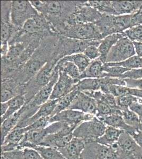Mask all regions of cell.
Wrapping results in <instances>:
<instances>
[{
	"mask_svg": "<svg viewBox=\"0 0 142 159\" xmlns=\"http://www.w3.org/2000/svg\"><path fill=\"white\" fill-rule=\"evenodd\" d=\"M58 36L44 38L30 58L18 69L13 79L25 84L51 60L55 59Z\"/></svg>",
	"mask_w": 142,
	"mask_h": 159,
	"instance_id": "cell-1",
	"label": "cell"
},
{
	"mask_svg": "<svg viewBox=\"0 0 142 159\" xmlns=\"http://www.w3.org/2000/svg\"><path fill=\"white\" fill-rule=\"evenodd\" d=\"M33 7L50 22L61 34L67 20L76 11L80 1H31Z\"/></svg>",
	"mask_w": 142,
	"mask_h": 159,
	"instance_id": "cell-2",
	"label": "cell"
},
{
	"mask_svg": "<svg viewBox=\"0 0 142 159\" xmlns=\"http://www.w3.org/2000/svg\"><path fill=\"white\" fill-rule=\"evenodd\" d=\"M58 61L55 59L48 61L29 81L25 84V103L29 102L39 91L50 82L52 78L53 70Z\"/></svg>",
	"mask_w": 142,
	"mask_h": 159,
	"instance_id": "cell-3",
	"label": "cell"
},
{
	"mask_svg": "<svg viewBox=\"0 0 142 159\" xmlns=\"http://www.w3.org/2000/svg\"><path fill=\"white\" fill-rule=\"evenodd\" d=\"M101 40H81L67 38L59 34L55 51V58L59 61L61 58L71 55L83 53L86 47L92 45L99 46Z\"/></svg>",
	"mask_w": 142,
	"mask_h": 159,
	"instance_id": "cell-4",
	"label": "cell"
},
{
	"mask_svg": "<svg viewBox=\"0 0 142 159\" xmlns=\"http://www.w3.org/2000/svg\"><path fill=\"white\" fill-rule=\"evenodd\" d=\"M60 35L81 40H101L103 39L97 26L94 23L67 25Z\"/></svg>",
	"mask_w": 142,
	"mask_h": 159,
	"instance_id": "cell-5",
	"label": "cell"
},
{
	"mask_svg": "<svg viewBox=\"0 0 142 159\" xmlns=\"http://www.w3.org/2000/svg\"><path fill=\"white\" fill-rule=\"evenodd\" d=\"M63 126L61 122H55L44 129L28 131L19 144L18 150H23L25 148H33L36 146H39L46 136L59 132Z\"/></svg>",
	"mask_w": 142,
	"mask_h": 159,
	"instance_id": "cell-6",
	"label": "cell"
},
{
	"mask_svg": "<svg viewBox=\"0 0 142 159\" xmlns=\"http://www.w3.org/2000/svg\"><path fill=\"white\" fill-rule=\"evenodd\" d=\"M107 127L103 121L95 116L91 120L84 121L78 125L74 129L73 136L85 142L96 141L103 135Z\"/></svg>",
	"mask_w": 142,
	"mask_h": 159,
	"instance_id": "cell-7",
	"label": "cell"
},
{
	"mask_svg": "<svg viewBox=\"0 0 142 159\" xmlns=\"http://www.w3.org/2000/svg\"><path fill=\"white\" fill-rule=\"evenodd\" d=\"M39 13L29 1H12L11 21L16 27L21 28L27 20Z\"/></svg>",
	"mask_w": 142,
	"mask_h": 159,
	"instance_id": "cell-8",
	"label": "cell"
},
{
	"mask_svg": "<svg viewBox=\"0 0 142 159\" xmlns=\"http://www.w3.org/2000/svg\"><path fill=\"white\" fill-rule=\"evenodd\" d=\"M103 15L94 7L89 6L87 1H80L76 11L67 20L65 27L67 25L76 24H94Z\"/></svg>",
	"mask_w": 142,
	"mask_h": 159,
	"instance_id": "cell-9",
	"label": "cell"
},
{
	"mask_svg": "<svg viewBox=\"0 0 142 159\" xmlns=\"http://www.w3.org/2000/svg\"><path fill=\"white\" fill-rule=\"evenodd\" d=\"M133 43L127 37L121 38L117 42L108 54L106 63H118L135 56Z\"/></svg>",
	"mask_w": 142,
	"mask_h": 159,
	"instance_id": "cell-10",
	"label": "cell"
},
{
	"mask_svg": "<svg viewBox=\"0 0 142 159\" xmlns=\"http://www.w3.org/2000/svg\"><path fill=\"white\" fill-rule=\"evenodd\" d=\"M76 127L68 124L59 132L46 136L39 146L56 149L65 148L74 138L73 132Z\"/></svg>",
	"mask_w": 142,
	"mask_h": 159,
	"instance_id": "cell-11",
	"label": "cell"
},
{
	"mask_svg": "<svg viewBox=\"0 0 142 159\" xmlns=\"http://www.w3.org/2000/svg\"><path fill=\"white\" fill-rule=\"evenodd\" d=\"M81 157L82 159H117L112 148L101 144L96 141H86Z\"/></svg>",
	"mask_w": 142,
	"mask_h": 159,
	"instance_id": "cell-12",
	"label": "cell"
},
{
	"mask_svg": "<svg viewBox=\"0 0 142 159\" xmlns=\"http://www.w3.org/2000/svg\"><path fill=\"white\" fill-rule=\"evenodd\" d=\"M58 77L59 70L56 65L53 70L52 78L50 80V82L40 89L29 102L25 103L26 107L28 109H34L38 110L42 105L48 101L52 93L54 85L56 82L57 81Z\"/></svg>",
	"mask_w": 142,
	"mask_h": 159,
	"instance_id": "cell-13",
	"label": "cell"
},
{
	"mask_svg": "<svg viewBox=\"0 0 142 159\" xmlns=\"http://www.w3.org/2000/svg\"><path fill=\"white\" fill-rule=\"evenodd\" d=\"M95 116L91 114H85L79 110L67 109L50 117L49 123L50 124L54 122L63 121L72 126L77 127L84 121L91 120Z\"/></svg>",
	"mask_w": 142,
	"mask_h": 159,
	"instance_id": "cell-14",
	"label": "cell"
},
{
	"mask_svg": "<svg viewBox=\"0 0 142 159\" xmlns=\"http://www.w3.org/2000/svg\"><path fill=\"white\" fill-rule=\"evenodd\" d=\"M79 80L73 79L59 70V77L53 90L49 100L58 99L71 92Z\"/></svg>",
	"mask_w": 142,
	"mask_h": 159,
	"instance_id": "cell-15",
	"label": "cell"
},
{
	"mask_svg": "<svg viewBox=\"0 0 142 159\" xmlns=\"http://www.w3.org/2000/svg\"><path fill=\"white\" fill-rule=\"evenodd\" d=\"M25 84L11 78L1 79V102H6L16 96L25 94Z\"/></svg>",
	"mask_w": 142,
	"mask_h": 159,
	"instance_id": "cell-16",
	"label": "cell"
},
{
	"mask_svg": "<svg viewBox=\"0 0 142 159\" xmlns=\"http://www.w3.org/2000/svg\"><path fill=\"white\" fill-rule=\"evenodd\" d=\"M68 109L79 110L95 116L97 114V104L95 99L81 91L78 92Z\"/></svg>",
	"mask_w": 142,
	"mask_h": 159,
	"instance_id": "cell-17",
	"label": "cell"
},
{
	"mask_svg": "<svg viewBox=\"0 0 142 159\" xmlns=\"http://www.w3.org/2000/svg\"><path fill=\"white\" fill-rule=\"evenodd\" d=\"M58 99L49 100L46 103L42 105L37 111L29 119L18 124L15 129H21L28 126L38 119L46 117H51L56 108Z\"/></svg>",
	"mask_w": 142,
	"mask_h": 159,
	"instance_id": "cell-18",
	"label": "cell"
},
{
	"mask_svg": "<svg viewBox=\"0 0 142 159\" xmlns=\"http://www.w3.org/2000/svg\"><path fill=\"white\" fill-rule=\"evenodd\" d=\"M85 142L83 139L74 137L66 147L57 150L66 159H82Z\"/></svg>",
	"mask_w": 142,
	"mask_h": 159,
	"instance_id": "cell-19",
	"label": "cell"
},
{
	"mask_svg": "<svg viewBox=\"0 0 142 159\" xmlns=\"http://www.w3.org/2000/svg\"><path fill=\"white\" fill-rule=\"evenodd\" d=\"M112 5L117 16L131 15L140 10L142 1H112Z\"/></svg>",
	"mask_w": 142,
	"mask_h": 159,
	"instance_id": "cell-20",
	"label": "cell"
},
{
	"mask_svg": "<svg viewBox=\"0 0 142 159\" xmlns=\"http://www.w3.org/2000/svg\"><path fill=\"white\" fill-rule=\"evenodd\" d=\"M112 16H113L103 15L102 17L94 23L98 28L103 38L111 34H121L114 23Z\"/></svg>",
	"mask_w": 142,
	"mask_h": 159,
	"instance_id": "cell-21",
	"label": "cell"
},
{
	"mask_svg": "<svg viewBox=\"0 0 142 159\" xmlns=\"http://www.w3.org/2000/svg\"><path fill=\"white\" fill-rule=\"evenodd\" d=\"M98 118L103 121L107 126L119 129L127 132L128 133H130L134 129H135L127 125L123 119L122 115L119 114H112Z\"/></svg>",
	"mask_w": 142,
	"mask_h": 159,
	"instance_id": "cell-22",
	"label": "cell"
},
{
	"mask_svg": "<svg viewBox=\"0 0 142 159\" xmlns=\"http://www.w3.org/2000/svg\"><path fill=\"white\" fill-rule=\"evenodd\" d=\"M125 36L124 34H116L106 37L101 40L99 46V49L101 55L100 59L103 63H106L107 57L112 47L117 43L119 40Z\"/></svg>",
	"mask_w": 142,
	"mask_h": 159,
	"instance_id": "cell-23",
	"label": "cell"
},
{
	"mask_svg": "<svg viewBox=\"0 0 142 159\" xmlns=\"http://www.w3.org/2000/svg\"><path fill=\"white\" fill-rule=\"evenodd\" d=\"M25 110V108L23 107L18 111L13 114L12 116L6 119L1 125V143L3 142L7 135L15 129L20 120L22 115Z\"/></svg>",
	"mask_w": 142,
	"mask_h": 159,
	"instance_id": "cell-24",
	"label": "cell"
},
{
	"mask_svg": "<svg viewBox=\"0 0 142 159\" xmlns=\"http://www.w3.org/2000/svg\"><path fill=\"white\" fill-rule=\"evenodd\" d=\"M104 64L101 61L100 58L91 61L88 67L82 73H81L80 80L86 78L98 79L104 78Z\"/></svg>",
	"mask_w": 142,
	"mask_h": 159,
	"instance_id": "cell-25",
	"label": "cell"
},
{
	"mask_svg": "<svg viewBox=\"0 0 142 159\" xmlns=\"http://www.w3.org/2000/svg\"><path fill=\"white\" fill-rule=\"evenodd\" d=\"M124 132L125 131L119 129L107 126L103 135L98 139L96 141L106 147H112L118 142L121 134Z\"/></svg>",
	"mask_w": 142,
	"mask_h": 159,
	"instance_id": "cell-26",
	"label": "cell"
},
{
	"mask_svg": "<svg viewBox=\"0 0 142 159\" xmlns=\"http://www.w3.org/2000/svg\"><path fill=\"white\" fill-rule=\"evenodd\" d=\"M8 102L9 108L3 116H1V123H3L6 119L12 116L24 107L26 103L25 96V94H20L16 96L8 101Z\"/></svg>",
	"mask_w": 142,
	"mask_h": 159,
	"instance_id": "cell-27",
	"label": "cell"
},
{
	"mask_svg": "<svg viewBox=\"0 0 142 159\" xmlns=\"http://www.w3.org/2000/svg\"><path fill=\"white\" fill-rule=\"evenodd\" d=\"M101 87V79L86 78L80 80L75 85L74 89L81 92L100 91Z\"/></svg>",
	"mask_w": 142,
	"mask_h": 159,
	"instance_id": "cell-28",
	"label": "cell"
},
{
	"mask_svg": "<svg viewBox=\"0 0 142 159\" xmlns=\"http://www.w3.org/2000/svg\"><path fill=\"white\" fill-rule=\"evenodd\" d=\"M56 66L59 70L65 73L68 76L73 79L79 80L81 76V73L79 69L74 63L71 61H67L61 59L58 61Z\"/></svg>",
	"mask_w": 142,
	"mask_h": 159,
	"instance_id": "cell-29",
	"label": "cell"
},
{
	"mask_svg": "<svg viewBox=\"0 0 142 159\" xmlns=\"http://www.w3.org/2000/svg\"><path fill=\"white\" fill-rule=\"evenodd\" d=\"M61 59L71 61L74 63L81 73H82L86 70L91 61L83 53H77L70 56H65Z\"/></svg>",
	"mask_w": 142,
	"mask_h": 159,
	"instance_id": "cell-30",
	"label": "cell"
},
{
	"mask_svg": "<svg viewBox=\"0 0 142 159\" xmlns=\"http://www.w3.org/2000/svg\"><path fill=\"white\" fill-rule=\"evenodd\" d=\"M89 6L94 7L102 15L117 16L110 1H88Z\"/></svg>",
	"mask_w": 142,
	"mask_h": 159,
	"instance_id": "cell-31",
	"label": "cell"
},
{
	"mask_svg": "<svg viewBox=\"0 0 142 159\" xmlns=\"http://www.w3.org/2000/svg\"><path fill=\"white\" fill-rule=\"evenodd\" d=\"M79 91H80L77 90V89H74L68 94L58 99L56 108L50 117L54 116L56 114H58L59 112L63 111L64 110L68 109L70 106L71 104L72 103V101H73L74 98Z\"/></svg>",
	"mask_w": 142,
	"mask_h": 159,
	"instance_id": "cell-32",
	"label": "cell"
},
{
	"mask_svg": "<svg viewBox=\"0 0 142 159\" xmlns=\"http://www.w3.org/2000/svg\"><path fill=\"white\" fill-rule=\"evenodd\" d=\"M108 66H121L129 70L142 68V60L137 55L132 56L124 61L118 63H104Z\"/></svg>",
	"mask_w": 142,
	"mask_h": 159,
	"instance_id": "cell-33",
	"label": "cell"
},
{
	"mask_svg": "<svg viewBox=\"0 0 142 159\" xmlns=\"http://www.w3.org/2000/svg\"><path fill=\"white\" fill-rule=\"evenodd\" d=\"M32 148L36 150L44 159H66L56 148L42 146H36Z\"/></svg>",
	"mask_w": 142,
	"mask_h": 159,
	"instance_id": "cell-34",
	"label": "cell"
},
{
	"mask_svg": "<svg viewBox=\"0 0 142 159\" xmlns=\"http://www.w3.org/2000/svg\"><path fill=\"white\" fill-rule=\"evenodd\" d=\"M122 111V116L127 125L136 129H140V119L135 112L130 109H126Z\"/></svg>",
	"mask_w": 142,
	"mask_h": 159,
	"instance_id": "cell-35",
	"label": "cell"
},
{
	"mask_svg": "<svg viewBox=\"0 0 142 159\" xmlns=\"http://www.w3.org/2000/svg\"><path fill=\"white\" fill-rule=\"evenodd\" d=\"M95 100L97 104V114L95 116L97 117L109 115L112 114H119L122 115V111L121 109L112 108L101 100L97 99Z\"/></svg>",
	"mask_w": 142,
	"mask_h": 159,
	"instance_id": "cell-36",
	"label": "cell"
},
{
	"mask_svg": "<svg viewBox=\"0 0 142 159\" xmlns=\"http://www.w3.org/2000/svg\"><path fill=\"white\" fill-rule=\"evenodd\" d=\"M26 132L27 130L25 128L15 129L7 135L1 144L9 143L19 144L22 139H23Z\"/></svg>",
	"mask_w": 142,
	"mask_h": 159,
	"instance_id": "cell-37",
	"label": "cell"
},
{
	"mask_svg": "<svg viewBox=\"0 0 142 159\" xmlns=\"http://www.w3.org/2000/svg\"><path fill=\"white\" fill-rule=\"evenodd\" d=\"M140 98L133 95L128 94L116 97V99L118 107L121 110H123L129 109L133 103L139 101Z\"/></svg>",
	"mask_w": 142,
	"mask_h": 159,
	"instance_id": "cell-38",
	"label": "cell"
},
{
	"mask_svg": "<svg viewBox=\"0 0 142 159\" xmlns=\"http://www.w3.org/2000/svg\"><path fill=\"white\" fill-rule=\"evenodd\" d=\"M124 34L132 42L142 43V25L126 30L124 31Z\"/></svg>",
	"mask_w": 142,
	"mask_h": 159,
	"instance_id": "cell-39",
	"label": "cell"
},
{
	"mask_svg": "<svg viewBox=\"0 0 142 159\" xmlns=\"http://www.w3.org/2000/svg\"><path fill=\"white\" fill-rule=\"evenodd\" d=\"M130 70H131L121 66H108L105 65V64L103 66L104 77L109 76L112 78H118L121 75L124 74L125 73Z\"/></svg>",
	"mask_w": 142,
	"mask_h": 159,
	"instance_id": "cell-40",
	"label": "cell"
},
{
	"mask_svg": "<svg viewBox=\"0 0 142 159\" xmlns=\"http://www.w3.org/2000/svg\"><path fill=\"white\" fill-rule=\"evenodd\" d=\"M83 54L91 61H94L100 57V52L99 51V46L95 45H92L86 47L83 52Z\"/></svg>",
	"mask_w": 142,
	"mask_h": 159,
	"instance_id": "cell-41",
	"label": "cell"
},
{
	"mask_svg": "<svg viewBox=\"0 0 142 159\" xmlns=\"http://www.w3.org/2000/svg\"><path fill=\"white\" fill-rule=\"evenodd\" d=\"M50 118V117L42 118L37 120V121H35L32 124H31L30 125L25 127V128L27 130V132L29 130H33V129L45 128L50 124V123H49Z\"/></svg>",
	"mask_w": 142,
	"mask_h": 159,
	"instance_id": "cell-42",
	"label": "cell"
},
{
	"mask_svg": "<svg viewBox=\"0 0 142 159\" xmlns=\"http://www.w3.org/2000/svg\"><path fill=\"white\" fill-rule=\"evenodd\" d=\"M16 150L9 152H1V159H24V151Z\"/></svg>",
	"mask_w": 142,
	"mask_h": 159,
	"instance_id": "cell-43",
	"label": "cell"
},
{
	"mask_svg": "<svg viewBox=\"0 0 142 159\" xmlns=\"http://www.w3.org/2000/svg\"><path fill=\"white\" fill-rule=\"evenodd\" d=\"M118 78L122 79H142V68L132 69L128 70L124 74L121 75Z\"/></svg>",
	"mask_w": 142,
	"mask_h": 159,
	"instance_id": "cell-44",
	"label": "cell"
},
{
	"mask_svg": "<svg viewBox=\"0 0 142 159\" xmlns=\"http://www.w3.org/2000/svg\"><path fill=\"white\" fill-rule=\"evenodd\" d=\"M24 159H44L36 150L32 148L24 149Z\"/></svg>",
	"mask_w": 142,
	"mask_h": 159,
	"instance_id": "cell-45",
	"label": "cell"
},
{
	"mask_svg": "<svg viewBox=\"0 0 142 159\" xmlns=\"http://www.w3.org/2000/svg\"><path fill=\"white\" fill-rule=\"evenodd\" d=\"M126 87L131 89H138L142 90V79H125Z\"/></svg>",
	"mask_w": 142,
	"mask_h": 159,
	"instance_id": "cell-46",
	"label": "cell"
},
{
	"mask_svg": "<svg viewBox=\"0 0 142 159\" xmlns=\"http://www.w3.org/2000/svg\"><path fill=\"white\" fill-rule=\"evenodd\" d=\"M129 109L136 114L142 123V98H140L139 101L133 103Z\"/></svg>",
	"mask_w": 142,
	"mask_h": 159,
	"instance_id": "cell-47",
	"label": "cell"
},
{
	"mask_svg": "<svg viewBox=\"0 0 142 159\" xmlns=\"http://www.w3.org/2000/svg\"><path fill=\"white\" fill-rule=\"evenodd\" d=\"M129 134L133 137L134 140L136 141L142 152V132L140 129H134L132 132Z\"/></svg>",
	"mask_w": 142,
	"mask_h": 159,
	"instance_id": "cell-48",
	"label": "cell"
},
{
	"mask_svg": "<svg viewBox=\"0 0 142 159\" xmlns=\"http://www.w3.org/2000/svg\"><path fill=\"white\" fill-rule=\"evenodd\" d=\"M135 48V52L137 56L142 58V43L140 42H133Z\"/></svg>",
	"mask_w": 142,
	"mask_h": 159,
	"instance_id": "cell-49",
	"label": "cell"
},
{
	"mask_svg": "<svg viewBox=\"0 0 142 159\" xmlns=\"http://www.w3.org/2000/svg\"><path fill=\"white\" fill-rule=\"evenodd\" d=\"M9 108V102L8 101L6 102L1 103V116H3L6 114Z\"/></svg>",
	"mask_w": 142,
	"mask_h": 159,
	"instance_id": "cell-50",
	"label": "cell"
},
{
	"mask_svg": "<svg viewBox=\"0 0 142 159\" xmlns=\"http://www.w3.org/2000/svg\"><path fill=\"white\" fill-rule=\"evenodd\" d=\"M140 130H141L142 132V123H141V124H140Z\"/></svg>",
	"mask_w": 142,
	"mask_h": 159,
	"instance_id": "cell-51",
	"label": "cell"
},
{
	"mask_svg": "<svg viewBox=\"0 0 142 159\" xmlns=\"http://www.w3.org/2000/svg\"><path fill=\"white\" fill-rule=\"evenodd\" d=\"M140 10H142V7H140Z\"/></svg>",
	"mask_w": 142,
	"mask_h": 159,
	"instance_id": "cell-52",
	"label": "cell"
},
{
	"mask_svg": "<svg viewBox=\"0 0 142 159\" xmlns=\"http://www.w3.org/2000/svg\"></svg>",
	"mask_w": 142,
	"mask_h": 159,
	"instance_id": "cell-53",
	"label": "cell"
}]
</instances>
